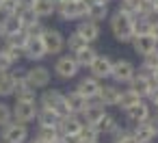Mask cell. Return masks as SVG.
<instances>
[{
	"instance_id": "6da1fadb",
	"label": "cell",
	"mask_w": 158,
	"mask_h": 143,
	"mask_svg": "<svg viewBox=\"0 0 158 143\" xmlns=\"http://www.w3.org/2000/svg\"><path fill=\"white\" fill-rule=\"evenodd\" d=\"M110 33L117 41L121 44H130L132 37H134V28H132V15L128 13H121V11H115L110 18Z\"/></svg>"
},
{
	"instance_id": "7a4b0ae2",
	"label": "cell",
	"mask_w": 158,
	"mask_h": 143,
	"mask_svg": "<svg viewBox=\"0 0 158 143\" xmlns=\"http://www.w3.org/2000/svg\"><path fill=\"white\" fill-rule=\"evenodd\" d=\"M39 108H48V111H52L59 117L69 115V108H67V102H65V93H61L59 89H46L41 93V98H39Z\"/></svg>"
},
{
	"instance_id": "3957f363",
	"label": "cell",
	"mask_w": 158,
	"mask_h": 143,
	"mask_svg": "<svg viewBox=\"0 0 158 143\" xmlns=\"http://www.w3.org/2000/svg\"><path fill=\"white\" fill-rule=\"evenodd\" d=\"M85 13H87V2H76V0L56 5V11H54V15H59L63 22H80L85 20Z\"/></svg>"
},
{
	"instance_id": "277c9868",
	"label": "cell",
	"mask_w": 158,
	"mask_h": 143,
	"mask_svg": "<svg viewBox=\"0 0 158 143\" xmlns=\"http://www.w3.org/2000/svg\"><path fill=\"white\" fill-rule=\"evenodd\" d=\"M158 87V82L154 80V76H152V72H147V69H136L134 72V76H132V80L128 82V89H132V91H136L143 100L147 98V93L152 91V89H156Z\"/></svg>"
},
{
	"instance_id": "5b68a950",
	"label": "cell",
	"mask_w": 158,
	"mask_h": 143,
	"mask_svg": "<svg viewBox=\"0 0 158 143\" xmlns=\"http://www.w3.org/2000/svg\"><path fill=\"white\" fill-rule=\"evenodd\" d=\"M0 139L5 143H26L28 141V128L20 121H9L7 126L0 128Z\"/></svg>"
},
{
	"instance_id": "8992f818",
	"label": "cell",
	"mask_w": 158,
	"mask_h": 143,
	"mask_svg": "<svg viewBox=\"0 0 158 143\" xmlns=\"http://www.w3.org/2000/svg\"><path fill=\"white\" fill-rule=\"evenodd\" d=\"M24 80L33 87V89H46L52 80V72L46 67V65H33L26 69L24 74Z\"/></svg>"
},
{
	"instance_id": "52a82bcc",
	"label": "cell",
	"mask_w": 158,
	"mask_h": 143,
	"mask_svg": "<svg viewBox=\"0 0 158 143\" xmlns=\"http://www.w3.org/2000/svg\"><path fill=\"white\" fill-rule=\"evenodd\" d=\"M41 41L46 46V54H61L65 48V35L59 28L46 26V31L41 33Z\"/></svg>"
},
{
	"instance_id": "ba28073f",
	"label": "cell",
	"mask_w": 158,
	"mask_h": 143,
	"mask_svg": "<svg viewBox=\"0 0 158 143\" xmlns=\"http://www.w3.org/2000/svg\"><path fill=\"white\" fill-rule=\"evenodd\" d=\"M78 72H80V67H78V63L72 54H63L54 61V74L61 80H72V78L78 76Z\"/></svg>"
},
{
	"instance_id": "9c48e42d",
	"label": "cell",
	"mask_w": 158,
	"mask_h": 143,
	"mask_svg": "<svg viewBox=\"0 0 158 143\" xmlns=\"http://www.w3.org/2000/svg\"><path fill=\"white\" fill-rule=\"evenodd\" d=\"M136 67L132 61L128 59H119V61H113V72H110V78L115 80V85H128L134 76Z\"/></svg>"
},
{
	"instance_id": "30bf717a",
	"label": "cell",
	"mask_w": 158,
	"mask_h": 143,
	"mask_svg": "<svg viewBox=\"0 0 158 143\" xmlns=\"http://www.w3.org/2000/svg\"><path fill=\"white\" fill-rule=\"evenodd\" d=\"M37 102H15L11 106V115H13V121H20V124H31L35 121L37 117Z\"/></svg>"
},
{
	"instance_id": "8fae6325",
	"label": "cell",
	"mask_w": 158,
	"mask_h": 143,
	"mask_svg": "<svg viewBox=\"0 0 158 143\" xmlns=\"http://www.w3.org/2000/svg\"><path fill=\"white\" fill-rule=\"evenodd\" d=\"M89 72H91V76L98 78V80L110 78V72H113V59L106 57V54H98V57L93 59V63L89 65Z\"/></svg>"
},
{
	"instance_id": "7c38bea8",
	"label": "cell",
	"mask_w": 158,
	"mask_h": 143,
	"mask_svg": "<svg viewBox=\"0 0 158 143\" xmlns=\"http://www.w3.org/2000/svg\"><path fill=\"white\" fill-rule=\"evenodd\" d=\"M24 57L33 63H39L44 61L48 54H46V46L41 41V37H26V44H24Z\"/></svg>"
},
{
	"instance_id": "4fadbf2b",
	"label": "cell",
	"mask_w": 158,
	"mask_h": 143,
	"mask_svg": "<svg viewBox=\"0 0 158 143\" xmlns=\"http://www.w3.org/2000/svg\"><path fill=\"white\" fill-rule=\"evenodd\" d=\"M82 119L78 117V115H65V117H61L59 119V134L61 137H78L80 134V130H82Z\"/></svg>"
},
{
	"instance_id": "5bb4252c",
	"label": "cell",
	"mask_w": 158,
	"mask_h": 143,
	"mask_svg": "<svg viewBox=\"0 0 158 143\" xmlns=\"http://www.w3.org/2000/svg\"><path fill=\"white\" fill-rule=\"evenodd\" d=\"M104 115H106V106L98 104L95 100H89V104L85 106V111H82L78 117L82 119V124H85V126H95Z\"/></svg>"
},
{
	"instance_id": "9a60e30c",
	"label": "cell",
	"mask_w": 158,
	"mask_h": 143,
	"mask_svg": "<svg viewBox=\"0 0 158 143\" xmlns=\"http://www.w3.org/2000/svg\"><path fill=\"white\" fill-rule=\"evenodd\" d=\"M119 95H121L119 85H102L98 95H95V102L102 104V106H117Z\"/></svg>"
},
{
	"instance_id": "2e32d148",
	"label": "cell",
	"mask_w": 158,
	"mask_h": 143,
	"mask_svg": "<svg viewBox=\"0 0 158 143\" xmlns=\"http://www.w3.org/2000/svg\"><path fill=\"white\" fill-rule=\"evenodd\" d=\"M149 115H152V106H149L145 100H141L139 104H134V106L126 108V119H128V124H132V126L143 124Z\"/></svg>"
},
{
	"instance_id": "e0dca14e",
	"label": "cell",
	"mask_w": 158,
	"mask_h": 143,
	"mask_svg": "<svg viewBox=\"0 0 158 143\" xmlns=\"http://www.w3.org/2000/svg\"><path fill=\"white\" fill-rule=\"evenodd\" d=\"M100 87H102V80H98V78H93V76H85V78L78 80L76 91H78L80 95H85L87 100H95Z\"/></svg>"
},
{
	"instance_id": "ac0fdd59",
	"label": "cell",
	"mask_w": 158,
	"mask_h": 143,
	"mask_svg": "<svg viewBox=\"0 0 158 143\" xmlns=\"http://www.w3.org/2000/svg\"><path fill=\"white\" fill-rule=\"evenodd\" d=\"M130 44H132L134 52H136V54H141V57H145V54H149V52L158 50L156 39H154V37H149V35H134Z\"/></svg>"
},
{
	"instance_id": "d6986e66",
	"label": "cell",
	"mask_w": 158,
	"mask_h": 143,
	"mask_svg": "<svg viewBox=\"0 0 158 143\" xmlns=\"http://www.w3.org/2000/svg\"><path fill=\"white\" fill-rule=\"evenodd\" d=\"M76 33L80 35V37H85L89 44H93V41H98L100 39V24L98 22H91V20H80L78 22V26H76Z\"/></svg>"
},
{
	"instance_id": "ffe728a7",
	"label": "cell",
	"mask_w": 158,
	"mask_h": 143,
	"mask_svg": "<svg viewBox=\"0 0 158 143\" xmlns=\"http://www.w3.org/2000/svg\"><path fill=\"white\" fill-rule=\"evenodd\" d=\"M65 102H67V108H69L72 115H80V113L85 111V106L89 104V100H87L85 95H80L76 89L69 91V93H65Z\"/></svg>"
},
{
	"instance_id": "44dd1931",
	"label": "cell",
	"mask_w": 158,
	"mask_h": 143,
	"mask_svg": "<svg viewBox=\"0 0 158 143\" xmlns=\"http://www.w3.org/2000/svg\"><path fill=\"white\" fill-rule=\"evenodd\" d=\"M15 102H37V89H33L26 80H20L15 85Z\"/></svg>"
},
{
	"instance_id": "7402d4cb",
	"label": "cell",
	"mask_w": 158,
	"mask_h": 143,
	"mask_svg": "<svg viewBox=\"0 0 158 143\" xmlns=\"http://www.w3.org/2000/svg\"><path fill=\"white\" fill-rule=\"evenodd\" d=\"M87 20L91 22H102V20H108V5H98V2H89L87 0V13H85Z\"/></svg>"
},
{
	"instance_id": "603a6c76",
	"label": "cell",
	"mask_w": 158,
	"mask_h": 143,
	"mask_svg": "<svg viewBox=\"0 0 158 143\" xmlns=\"http://www.w3.org/2000/svg\"><path fill=\"white\" fill-rule=\"evenodd\" d=\"M0 28H2V37L7 39V37H13V35L22 33V31H24V24H22V22H20V18L13 13V15H9L7 20H2Z\"/></svg>"
},
{
	"instance_id": "cb8c5ba5",
	"label": "cell",
	"mask_w": 158,
	"mask_h": 143,
	"mask_svg": "<svg viewBox=\"0 0 158 143\" xmlns=\"http://www.w3.org/2000/svg\"><path fill=\"white\" fill-rule=\"evenodd\" d=\"M33 11H35V15H37L39 20L50 18V15H54V11H56V0H35Z\"/></svg>"
},
{
	"instance_id": "d4e9b609",
	"label": "cell",
	"mask_w": 158,
	"mask_h": 143,
	"mask_svg": "<svg viewBox=\"0 0 158 143\" xmlns=\"http://www.w3.org/2000/svg\"><path fill=\"white\" fill-rule=\"evenodd\" d=\"M130 132H132V137L139 141V143H152L154 139H156V134H154V130L143 121V124H136V126H132L130 128Z\"/></svg>"
},
{
	"instance_id": "484cf974",
	"label": "cell",
	"mask_w": 158,
	"mask_h": 143,
	"mask_svg": "<svg viewBox=\"0 0 158 143\" xmlns=\"http://www.w3.org/2000/svg\"><path fill=\"white\" fill-rule=\"evenodd\" d=\"M15 85H18V80H15V76L11 72H0V98L13 95Z\"/></svg>"
},
{
	"instance_id": "4316f807",
	"label": "cell",
	"mask_w": 158,
	"mask_h": 143,
	"mask_svg": "<svg viewBox=\"0 0 158 143\" xmlns=\"http://www.w3.org/2000/svg\"><path fill=\"white\" fill-rule=\"evenodd\" d=\"M91 44L85 39V37H80L76 31L69 35V37H65V48L72 52V54H76V52H80V50H85V48H89Z\"/></svg>"
},
{
	"instance_id": "83f0119b",
	"label": "cell",
	"mask_w": 158,
	"mask_h": 143,
	"mask_svg": "<svg viewBox=\"0 0 158 143\" xmlns=\"http://www.w3.org/2000/svg\"><path fill=\"white\" fill-rule=\"evenodd\" d=\"M143 98L136 93V91H132V89H123L121 91V95H119V102H117V106L119 108H130V106H134V104H139Z\"/></svg>"
},
{
	"instance_id": "f1b7e54d",
	"label": "cell",
	"mask_w": 158,
	"mask_h": 143,
	"mask_svg": "<svg viewBox=\"0 0 158 143\" xmlns=\"http://www.w3.org/2000/svg\"><path fill=\"white\" fill-rule=\"evenodd\" d=\"M72 57L76 59L78 67H89V65L93 63V59L98 57V52L89 46V48H85V50H80V52H76V54H72Z\"/></svg>"
},
{
	"instance_id": "f546056e",
	"label": "cell",
	"mask_w": 158,
	"mask_h": 143,
	"mask_svg": "<svg viewBox=\"0 0 158 143\" xmlns=\"http://www.w3.org/2000/svg\"><path fill=\"white\" fill-rule=\"evenodd\" d=\"M37 124L39 126H59V115H54L52 111H48V108H37Z\"/></svg>"
},
{
	"instance_id": "4dcf8cb0",
	"label": "cell",
	"mask_w": 158,
	"mask_h": 143,
	"mask_svg": "<svg viewBox=\"0 0 158 143\" xmlns=\"http://www.w3.org/2000/svg\"><path fill=\"white\" fill-rule=\"evenodd\" d=\"M117 126H119V124H117V119H115L113 115H108V113H106V115H104V117H102V119H100L93 128H95L100 134H110Z\"/></svg>"
},
{
	"instance_id": "1f68e13d",
	"label": "cell",
	"mask_w": 158,
	"mask_h": 143,
	"mask_svg": "<svg viewBox=\"0 0 158 143\" xmlns=\"http://www.w3.org/2000/svg\"><path fill=\"white\" fill-rule=\"evenodd\" d=\"M110 134H113V141H115V143H139V141L132 137L130 128H121V126H117Z\"/></svg>"
},
{
	"instance_id": "d6a6232c",
	"label": "cell",
	"mask_w": 158,
	"mask_h": 143,
	"mask_svg": "<svg viewBox=\"0 0 158 143\" xmlns=\"http://www.w3.org/2000/svg\"><path fill=\"white\" fill-rule=\"evenodd\" d=\"M149 20L147 15H134L132 18V28H134V35H147L149 33Z\"/></svg>"
},
{
	"instance_id": "836d02e7",
	"label": "cell",
	"mask_w": 158,
	"mask_h": 143,
	"mask_svg": "<svg viewBox=\"0 0 158 143\" xmlns=\"http://www.w3.org/2000/svg\"><path fill=\"white\" fill-rule=\"evenodd\" d=\"M2 50L9 54V59L13 61V63H18L22 57H24V48H20L18 44H13V41H9V39H5V46H2Z\"/></svg>"
},
{
	"instance_id": "e575fe53",
	"label": "cell",
	"mask_w": 158,
	"mask_h": 143,
	"mask_svg": "<svg viewBox=\"0 0 158 143\" xmlns=\"http://www.w3.org/2000/svg\"><path fill=\"white\" fill-rule=\"evenodd\" d=\"M98 139H100V132L93 126H82V130L78 134V141L80 143H98Z\"/></svg>"
},
{
	"instance_id": "d590c367",
	"label": "cell",
	"mask_w": 158,
	"mask_h": 143,
	"mask_svg": "<svg viewBox=\"0 0 158 143\" xmlns=\"http://www.w3.org/2000/svg\"><path fill=\"white\" fill-rule=\"evenodd\" d=\"M35 137L44 139V141H52V139L59 137V128H56V126H39V130H37Z\"/></svg>"
},
{
	"instance_id": "8d00e7d4",
	"label": "cell",
	"mask_w": 158,
	"mask_h": 143,
	"mask_svg": "<svg viewBox=\"0 0 158 143\" xmlns=\"http://www.w3.org/2000/svg\"><path fill=\"white\" fill-rule=\"evenodd\" d=\"M141 67H143V69H147V72L158 69V50H154V52L145 54V57H143V65H141Z\"/></svg>"
},
{
	"instance_id": "74e56055",
	"label": "cell",
	"mask_w": 158,
	"mask_h": 143,
	"mask_svg": "<svg viewBox=\"0 0 158 143\" xmlns=\"http://www.w3.org/2000/svg\"><path fill=\"white\" fill-rule=\"evenodd\" d=\"M15 15L20 18V22H22L24 26H28V24H33V22H37V20H39V18L35 15V11H33V9H20Z\"/></svg>"
},
{
	"instance_id": "f35d334b",
	"label": "cell",
	"mask_w": 158,
	"mask_h": 143,
	"mask_svg": "<svg viewBox=\"0 0 158 143\" xmlns=\"http://www.w3.org/2000/svg\"><path fill=\"white\" fill-rule=\"evenodd\" d=\"M44 31H46V26L41 24V20H37V22H33V24L24 26L26 37H41V33H44Z\"/></svg>"
},
{
	"instance_id": "ab89813d",
	"label": "cell",
	"mask_w": 158,
	"mask_h": 143,
	"mask_svg": "<svg viewBox=\"0 0 158 143\" xmlns=\"http://www.w3.org/2000/svg\"><path fill=\"white\" fill-rule=\"evenodd\" d=\"M9 121H13V115H11V106L7 102H0V128L7 126Z\"/></svg>"
},
{
	"instance_id": "60d3db41",
	"label": "cell",
	"mask_w": 158,
	"mask_h": 143,
	"mask_svg": "<svg viewBox=\"0 0 158 143\" xmlns=\"http://www.w3.org/2000/svg\"><path fill=\"white\" fill-rule=\"evenodd\" d=\"M13 65H15V63L9 59V54H7L2 48H0V72H11Z\"/></svg>"
},
{
	"instance_id": "b9f144b4",
	"label": "cell",
	"mask_w": 158,
	"mask_h": 143,
	"mask_svg": "<svg viewBox=\"0 0 158 143\" xmlns=\"http://www.w3.org/2000/svg\"><path fill=\"white\" fill-rule=\"evenodd\" d=\"M147 35L154 37L156 44H158V15H152V20H149V33Z\"/></svg>"
},
{
	"instance_id": "7bdbcfd3",
	"label": "cell",
	"mask_w": 158,
	"mask_h": 143,
	"mask_svg": "<svg viewBox=\"0 0 158 143\" xmlns=\"http://www.w3.org/2000/svg\"><path fill=\"white\" fill-rule=\"evenodd\" d=\"M145 124H147V126H149V128L154 130V134L158 137V115H156V113H152V115H149V117L145 119Z\"/></svg>"
},
{
	"instance_id": "ee69618b",
	"label": "cell",
	"mask_w": 158,
	"mask_h": 143,
	"mask_svg": "<svg viewBox=\"0 0 158 143\" xmlns=\"http://www.w3.org/2000/svg\"><path fill=\"white\" fill-rule=\"evenodd\" d=\"M15 2H18V11H20V9H33L35 0H15Z\"/></svg>"
},
{
	"instance_id": "f6af8a7d",
	"label": "cell",
	"mask_w": 158,
	"mask_h": 143,
	"mask_svg": "<svg viewBox=\"0 0 158 143\" xmlns=\"http://www.w3.org/2000/svg\"><path fill=\"white\" fill-rule=\"evenodd\" d=\"M48 143H65V139H63V137H61V134H59V137H56V139H52V141H48Z\"/></svg>"
},
{
	"instance_id": "bcb514c9",
	"label": "cell",
	"mask_w": 158,
	"mask_h": 143,
	"mask_svg": "<svg viewBox=\"0 0 158 143\" xmlns=\"http://www.w3.org/2000/svg\"><path fill=\"white\" fill-rule=\"evenodd\" d=\"M89 2H98V5H110V0H89Z\"/></svg>"
},
{
	"instance_id": "7dc6e473",
	"label": "cell",
	"mask_w": 158,
	"mask_h": 143,
	"mask_svg": "<svg viewBox=\"0 0 158 143\" xmlns=\"http://www.w3.org/2000/svg\"><path fill=\"white\" fill-rule=\"evenodd\" d=\"M28 143H48V141H44V139H39V137H35V139H31Z\"/></svg>"
},
{
	"instance_id": "c3c4849f",
	"label": "cell",
	"mask_w": 158,
	"mask_h": 143,
	"mask_svg": "<svg viewBox=\"0 0 158 143\" xmlns=\"http://www.w3.org/2000/svg\"><path fill=\"white\" fill-rule=\"evenodd\" d=\"M154 15H158V0H154Z\"/></svg>"
},
{
	"instance_id": "681fc988",
	"label": "cell",
	"mask_w": 158,
	"mask_h": 143,
	"mask_svg": "<svg viewBox=\"0 0 158 143\" xmlns=\"http://www.w3.org/2000/svg\"><path fill=\"white\" fill-rule=\"evenodd\" d=\"M152 76H154V80L158 82V69H154V72H152Z\"/></svg>"
},
{
	"instance_id": "f907efd6",
	"label": "cell",
	"mask_w": 158,
	"mask_h": 143,
	"mask_svg": "<svg viewBox=\"0 0 158 143\" xmlns=\"http://www.w3.org/2000/svg\"><path fill=\"white\" fill-rule=\"evenodd\" d=\"M152 106H154V111H156V115H158V102H154Z\"/></svg>"
},
{
	"instance_id": "816d5d0a",
	"label": "cell",
	"mask_w": 158,
	"mask_h": 143,
	"mask_svg": "<svg viewBox=\"0 0 158 143\" xmlns=\"http://www.w3.org/2000/svg\"><path fill=\"white\" fill-rule=\"evenodd\" d=\"M76 2H87V0H76Z\"/></svg>"
},
{
	"instance_id": "f5cc1de1",
	"label": "cell",
	"mask_w": 158,
	"mask_h": 143,
	"mask_svg": "<svg viewBox=\"0 0 158 143\" xmlns=\"http://www.w3.org/2000/svg\"><path fill=\"white\" fill-rule=\"evenodd\" d=\"M0 37H2V28H0Z\"/></svg>"
},
{
	"instance_id": "db71d44e",
	"label": "cell",
	"mask_w": 158,
	"mask_h": 143,
	"mask_svg": "<svg viewBox=\"0 0 158 143\" xmlns=\"http://www.w3.org/2000/svg\"><path fill=\"white\" fill-rule=\"evenodd\" d=\"M152 143H158V141H156V139H154V141H152Z\"/></svg>"
},
{
	"instance_id": "11a10c76",
	"label": "cell",
	"mask_w": 158,
	"mask_h": 143,
	"mask_svg": "<svg viewBox=\"0 0 158 143\" xmlns=\"http://www.w3.org/2000/svg\"><path fill=\"white\" fill-rule=\"evenodd\" d=\"M0 2H5V0H0Z\"/></svg>"
},
{
	"instance_id": "9f6ffc18",
	"label": "cell",
	"mask_w": 158,
	"mask_h": 143,
	"mask_svg": "<svg viewBox=\"0 0 158 143\" xmlns=\"http://www.w3.org/2000/svg\"><path fill=\"white\" fill-rule=\"evenodd\" d=\"M0 143H5V141H0Z\"/></svg>"
}]
</instances>
